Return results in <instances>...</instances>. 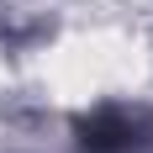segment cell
<instances>
[{"instance_id": "1", "label": "cell", "mask_w": 153, "mask_h": 153, "mask_svg": "<svg viewBox=\"0 0 153 153\" xmlns=\"http://www.w3.org/2000/svg\"><path fill=\"white\" fill-rule=\"evenodd\" d=\"M74 148L79 153H137V148H148V122L122 106H100L90 116H79Z\"/></svg>"}]
</instances>
